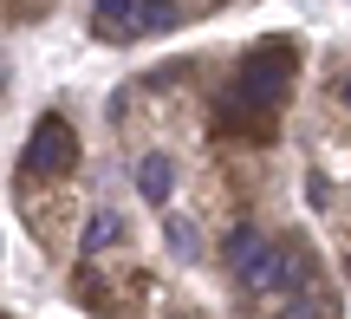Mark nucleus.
<instances>
[{"instance_id": "obj_8", "label": "nucleus", "mask_w": 351, "mask_h": 319, "mask_svg": "<svg viewBox=\"0 0 351 319\" xmlns=\"http://www.w3.org/2000/svg\"><path fill=\"white\" fill-rule=\"evenodd\" d=\"M261 255H267V235L261 228H234V235H228V268H234L241 281L261 268Z\"/></svg>"}, {"instance_id": "obj_7", "label": "nucleus", "mask_w": 351, "mask_h": 319, "mask_svg": "<svg viewBox=\"0 0 351 319\" xmlns=\"http://www.w3.org/2000/svg\"><path fill=\"white\" fill-rule=\"evenodd\" d=\"M104 39H137V0H91Z\"/></svg>"}, {"instance_id": "obj_5", "label": "nucleus", "mask_w": 351, "mask_h": 319, "mask_svg": "<svg viewBox=\"0 0 351 319\" xmlns=\"http://www.w3.org/2000/svg\"><path fill=\"white\" fill-rule=\"evenodd\" d=\"M163 248L189 268V261H202V228H195L189 215H176V209H169V215H163Z\"/></svg>"}, {"instance_id": "obj_1", "label": "nucleus", "mask_w": 351, "mask_h": 319, "mask_svg": "<svg viewBox=\"0 0 351 319\" xmlns=\"http://www.w3.org/2000/svg\"><path fill=\"white\" fill-rule=\"evenodd\" d=\"M280 98H287V52H247L234 72V91H228V117H254V124H267V117L280 111Z\"/></svg>"}, {"instance_id": "obj_9", "label": "nucleus", "mask_w": 351, "mask_h": 319, "mask_svg": "<svg viewBox=\"0 0 351 319\" xmlns=\"http://www.w3.org/2000/svg\"><path fill=\"white\" fill-rule=\"evenodd\" d=\"M176 20H182L176 0H137V39H143V33H169Z\"/></svg>"}, {"instance_id": "obj_11", "label": "nucleus", "mask_w": 351, "mask_h": 319, "mask_svg": "<svg viewBox=\"0 0 351 319\" xmlns=\"http://www.w3.org/2000/svg\"><path fill=\"white\" fill-rule=\"evenodd\" d=\"M345 104H351V85H345Z\"/></svg>"}, {"instance_id": "obj_6", "label": "nucleus", "mask_w": 351, "mask_h": 319, "mask_svg": "<svg viewBox=\"0 0 351 319\" xmlns=\"http://www.w3.org/2000/svg\"><path fill=\"white\" fill-rule=\"evenodd\" d=\"M117 241H124V215H117V209H98V215L85 222V235H78L85 255H111Z\"/></svg>"}, {"instance_id": "obj_4", "label": "nucleus", "mask_w": 351, "mask_h": 319, "mask_svg": "<svg viewBox=\"0 0 351 319\" xmlns=\"http://www.w3.org/2000/svg\"><path fill=\"white\" fill-rule=\"evenodd\" d=\"M137 196L150 209H169V196H176V156H163V150H150L137 163Z\"/></svg>"}, {"instance_id": "obj_3", "label": "nucleus", "mask_w": 351, "mask_h": 319, "mask_svg": "<svg viewBox=\"0 0 351 319\" xmlns=\"http://www.w3.org/2000/svg\"><path fill=\"white\" fill-rule=\"evenodd\" d=\"M72 156H78V143L65 130V117H39L20 150V176H59V169H72Z\"/></svg>"}, {"instance_id": "obj_10", "label": "nucleus", "mask_w": 351, "mask_h": 319, "mask_svg": "<svg viewBox=\"0 0 351 319\" xmlns=\"http://www.w3.org/2000/svg\"><path fill=\"white\" fill-rule=\"evenodd\" d=\"M280 319H326V300H319L313 287H306V294H293L287 307H280Z\"/></svg>"}, {"instance_id": "obj_2", "label": "nucleus", "mask_w": 351, "mask_h": 319, "mask_svg": "<svg viewBox=\"0 0 351 319\" xmlns=\"http://www.w3.org/2000/svg\"><path fill=\"white\" fill-rule=\"evenodd\" d=\"M306 281H313V255H306L300 241H267V255H261V268L247 274V287L254 294H306Z\"/></svg>"}]
</instances>
